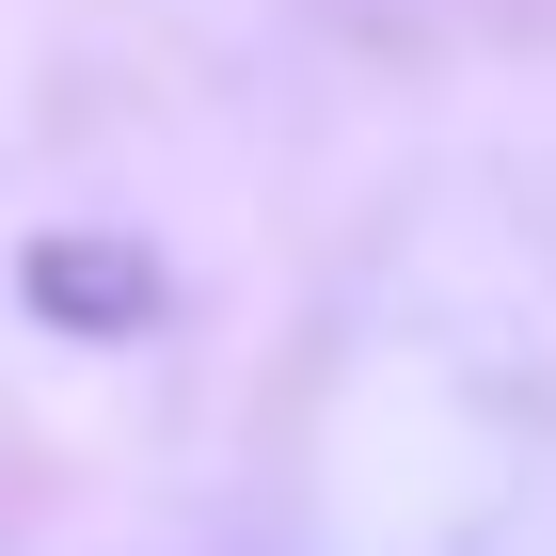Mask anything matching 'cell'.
<instances>
[{
  "label": "cell",
  "instance_id": "6da1fadb",
  "mask_svg": "<svg viewBox=\"0 0 556 556\" xmlns=\"http://www.w3.org/2000/svg\"><path fill=\"white\" fill-rule=\"evenodd\" d=\"M16 287H33V318H64V334H128V318H160V270L128 255V239H33V270H16Z\"/></svg>",
  "mask_w": 556,
  "mask_h": 556
}]
</instances>
